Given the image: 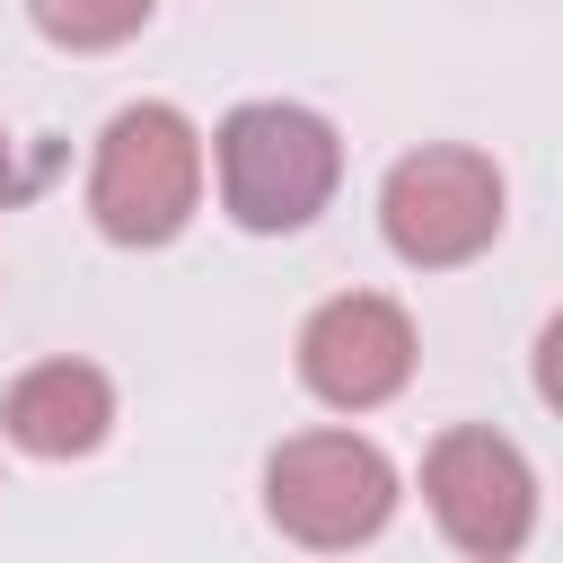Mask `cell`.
<instances>
[{
    "label": "cell",
    "mask_w": 563,
    "mask_h": 563,
    "mask_svg": "<svg viewBox=\"0 0 563 563\" xmlns=\"http://www.w3.org/2000/svg\"><path fill=\"white\" fill-rule=\"evenodd\" d=\"M18 194V158H9V132H0V202Z\"/></svg>",
    "instance_id": "9c48e42d"
},
{
    "label": "cell",
    "mask_w": 563,
    "mask_h": 563,
    "mask_svg": "<svg viewBox=\"0 0 563 563\" xmlns=\"http://www.w3.org/2000/svg\"><path fill=\"white\" fill-rule=\"evenodd\" d=\"M422 501H431L440 537H449L457 554H484V563L519 554L528 528H537V475H528V457H519L501 431H484V422H457V431L431 440V457H422Z\"/></svg>",
    "instance_id": "5b68a950"
},
{
    "label": "cell",
    "mask_w": 563,
    "mask_h": 563,
    "mask_svg": "<svg viewBox=\"0 0 563 563\" xmlns=\"http://www.w3.org/2000/svg\"><path fill=\"white\" fill-rule=\"evenodd\" d=\"M378 229L422 273L466 264V255H484L501 238V167L484 150H413V158L387 167Z\"/></svg>",
    "instance_id": "277c9868"
},
{
    "label": "cell",
    "mask_w": 563,
    "mask_h": 563,
    "mask_svg": "<svg viewBox=\"0 0 563 563\" xmlns=\"http://www.w3.org/2000/svg\"><path fill=\"white\" fill-rule=\"evenodd\" d=\"M211 158H220V202H229V220L255 229V238L308 229V220L334 202V185H343V141H334V123L308 114V106H282V97L238 106V114L220 123Z\"/></svg>",
    "instance_id": "6da1fadb"
},
{
    "label": "cell",
    "mask_w": 563,
    "mask_h": 563,
    "mask_svg": "<svg viewBox=\"0 0 563 563\" xmlns=\"http://www.w3.org/2000/svg\"><path fill=\"white\" fill-rule=\"evenodd\" d=\"M202 202V132L176 106H123L88 167V211L114 246H167Z\"/></svg>",
    "instance_id": "7a4b0ae2"
},
{
    "label": "cell",
    "mask_w": 563,
    "mask_h": 563,
    "mask_svg": "<svg viewBox=\"0 0 563 563\" xmlns=\"http://www.w3.org/2000/svg\"><path fill=\"white\" fill-rule=\"evenodd\" d=\"M106 422H114V387L88 361H44L0 396V431L26 457H88L106 440Z\"/></svg>",
    "instance_id": "52a82bcc"
},
{
    "label": "cell",
    "mask_w": 563,
    "mask_h": 563,
    "mask_svg": "<svg viewBox=\"0 0 563 563\" xmlns=\"http://www.w3.org/2000/svg\"><path fill=\"white\" fill-rule=\"evenodd\" d=\"M264 510L299 545H361L396 510V466L361 431H299L264 466Z\"/></svg>",
    "instance_id": "3957f363"
},
{
    "label": "cell",
    "mask_w": 563,
    "mask_h": 563,
    "mask_svg": "<svg viewBox=\"0 0 563 563\" xmlns=\"http://www.w3.org/2000/svg\"><path fill=\"white\" fill-rule=\"evenodd\" d=\"M299 378L334 413H369L413 378V317L378 290H343L299 325Z\"/></svg>",
    "instance_id": "8992f818"
},
{
    "label": "cell",
    "mask_w": 563,
    "mask_h": 563,
    "mask_svg": "<svg viewBox=\"0 0 563 563\" xmlns=\"http://www.w3.org/2000/svg\"><path fill=\"white\" fill-rule=\"evenodd\" d=\"M26 9H35V26H44L53 44H70V53H106V44L141 35L158 0H26Z\"/></svg>",
    "instance_id": "ba28073f"
}]
</instances>
